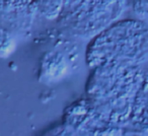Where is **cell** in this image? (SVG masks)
Here are the masks:
<instances>
[{
    "label": "cell",
    "instance_id": "obj_1",
    "mask_svg": "<svg viewBox=\"0 0 148 136\" xmlns=\"http://www.w3.org/2000/svg\"><path fill=\"white\" fill-rule=\"evenodd\" d=\"M126 0H67L61 16L72 27L92 32L106 27L122 13Z\"/></svg>",
    "mask_w": 148,
    "mask_h": 136
},
{
    "label": "cell",
    "instance_id": "obj_3",
    "mask_svg": "<svg viewBox=\"0 0 148 136\" xmlns=\"http://www.w3.org/2000/svg\"><path fill=\"white\" fill-rule=\"evenodd\" d=\"M67 0H37L38 9L46 16L54 17L60 15Z\"/></svg>",
    "mask_w": 148,
    "mask_h": 136
},
{
    "label": "cell",
    "instance_id": "obj_2",
    "mask_svg": "<svg viewBox=\"0 0 148 136\" xmlns=\"http://www.w3.org/2000/svg\"><path fill=\"white\" fill-rule=\"evenodd\" d=\"M37 9V0H0V14L4 16L29 15Z\"/></svg>",
    "mask_w": 148,
    "mask_h": 136
}]
</instances>
